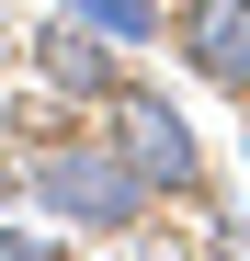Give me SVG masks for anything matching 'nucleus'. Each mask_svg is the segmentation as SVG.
Wrapping results in <instances>:
<instances>
[{"label": "nucleus", "mask_w": 250, "mask_h": 261, "mask_svg": "<svg viewBox=\"0 0 250 261\" xmlns=\"http://www.w3.org/2000/svg\"><path fill=\"white\" fill-rule=\"evenodd\" d=\"M23 193L46 204L57 227H91V239H137L159 216V193L114 159V137H46V148H23Z\"/></svg>", "instance_id": "1"}, {"label": "nucleus", "mask_w": 250, "mask_h": 261, "mask_svg": "<svg viewBox=\"0 0 250 261\" xmlns=\"http://www.w3.org/2000/svg\"><path fill=\"white\" fill-rule=\"evenodd\" d=\"M103 137H114V159L137 170L159 204H182V193L205 182V137H193L182 91H159V80H137V68H125L114 91H103Z\"/></svg>", "instance_id": "2"}, {"label": "nucleus", "mask_w": 250, "mask_h": 261, "mask_svg": "<svg viewBox=\"0 0 250 261\" xmlns=\"http://www.w3.org/2000/svg\"><path fill=\"white\" fill-rule=\"evenodd\" d=\"M23 68L46 80L57 102H91V114H103V91L125 80V46H114V34H91L80 12H46V23H34V46H23Z\"/></svg>", "instance_id": "3"}, {"label": "nucleus", "mask_w": 250, "mask_h": 261, "mask_svg": "<svg viewBox=\"0 0 250 261\" xmlns=\"http://www.w3.org/2000/svg\"><path fill=\"white\" fill-rule=\"evenodd\" d=\"M171 57L205 91H250V0H171Z\"/></svg>", "instance_id": "4"}, {"label": "nucleus", "mask_w": 250, "mask_h": 261, "mask_svg": "<svg viewBox=\"0 0 250 261\" xmlns=\"http://www.w3.org/2000/svg\"><path fill=\"white\" fill-rule=\"evenodd\" d=\"M57 12H80L91 34H114V46H148V34H171V0H57Z\"/></svg>", "instance_id": "5"}]
</instances>
